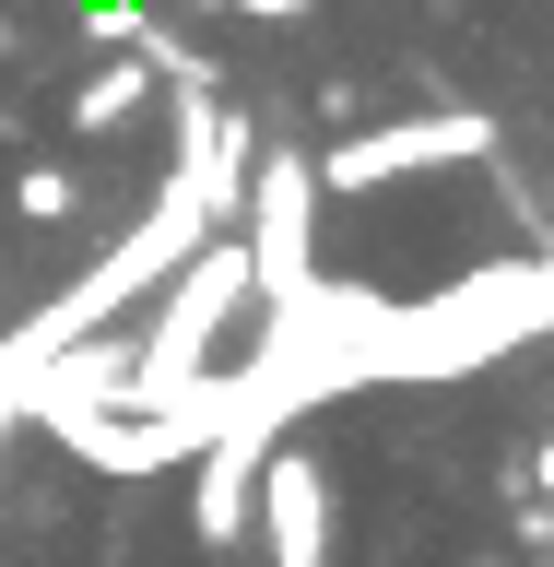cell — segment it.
I'll list each match as a JSON object with an SVG mask.
<instances>
[{
	"label": "cell",
	"mask_w": 554,
	"mask_h": 567,
	"mask_svg": "<svg viewBox=\"0 0 554 567\" xmlns=\"http://www.w3.org/2000/svg\"><path fill=\"white\" fill-rule=\"evenodd\" d=\"M495 118H425V131H366L343 142L318 177H343V189H366V177H414V166H449V154H484Z\"/></svg>",
	"instance_id": "obj_1"
},
{
	"label": "cell",
	"mask_w": 554,
	"mask_h": 567,
	"mask_svg": "<svg viewBox=\"0 0 554 567\" xmlns=\"http://www.w3.org/2000/svg\"><path fill=\"white\" fill-rule=\"evenodd\" d=\"M260 508H272V556L283 567H331V485H318V461L283 450L260 473Z\"/></svg>",
	"instance_id": "obj_2"
},
{
	"label": "cell",
	"mask_w": 554,
	"mask_h": 567,
	"mask_svg": "<svg viewBox=\"0 0 554 567\" xmlns=\"http://www.w3.org/2000/svg\"><path fill=\"white\" fill-rule=\"evenodd\" d=\"M154 71H166V60H106V71H83V83H71V131H83V142L130 131L142 106H154Z\"/></svg>",
	"instance_id": "obj_3"
},
{
	"label": "cell",
	"mask_w": 554,
	"mask_h": 567,
	"mask_svg": "<svg viewBox=\"0 0 554 567\" xmlns=\"http://www.w3.org/2000/svg\"><path fill=\"white\" fill-rule=\"evenodd\" d=\"M248 485H260V473H248V437H224V450L201 461V544H237L248 532Z\"/></svg>",
	"instance_id": "obj_4"
},
{
	"label": "cell",
	"mask_w": 554,
	"mask_h": 567,
	"mask_svg": "<svg viewBox=\"0 0 554 567\" xmlns=\"http://www.w3.org/2000/svg\"><path fill=\"white\" fill-rule=\"evenodd\" d=\"M71 213H83V166H60V154H48V166L12 177V225H71Z\"/></svg>",
	"instance_id": "obj_5"
},
{
	"label": "cell",
	"mask_w": 554,
	"mask_h": 567,
	"mask_svg": "<svg viewBox=\"0 0 554 567\" xmlns=\"http://www.w3.org/2000/svg\"><path fill=\"white\" fill-rule=\"evenodd\" d=\"M237 12H260V24H295V12H318V0H237Z\"/></svg>",
	"instance_id": "obj_6"
}]
</instances>
